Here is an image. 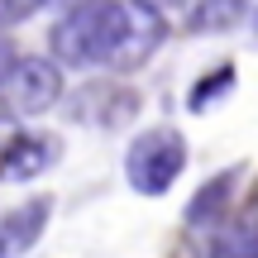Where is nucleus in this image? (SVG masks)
Segmentation results:
<instances>
[{"label":"nucleus","mask_w":258,"mask_h":258,"mask_svg":"<svg viewBox=\"0 0 258 258\" xmlns=\"http://www.w3.org/2000/svg\"><path fill=\"white\" fill-rule=\"evenodd\" d=\"M134 5H144V10H172V5H182V0H134Z\"/></svg>","instance_id":"nucleus-11"},{"label":"nucleus","mask_w":258,"mask_h":258,"mask_svg":"<svg viewBox=\"0 0 258 258\" xmlns=\"http://www.w3.org/2000/svg\"><path fill=\"white\" fill-rule=\"evenodd\" d=\"M0 96H5V105L15 115H43L62 96V67L53 57H19L10 82L0 86Z\"/></svg>","instance_id":"nucleus-3"},{"label":"nucleus","mask_w":258,"mask_h":258,"mask_svg":"<svg viewBox=\"0 0 258 258\" xmlns=\"http://www.w3.org/2000/svg\"><path fill=\"white\" fill-rule=\"evenodd\" d=\"M134 0H77L53 24V62L57 67H124L134 38Z\"/></svg>","instance_id":"nucleus-1"},{"label":"nucleus","mask_w":258,"mask_h":258,"mask_svg":"<svg viewBox=\"0 0 258 258\" xmlns=\"http://www.w3.org/2000/svg\"><path fill=\"white\" fill-rule=\"evenodd\" d=\"M48 215H53V201H48V196H34V201L5 211L0 215V258L29 253L38 244V234L48 230Z\"/></svg>","instance_id":"nucleus-5"},{"label":"nucleus","mask_w":258,"mask_h":258,"mask_svg":"<svg viewBox=\"0 0 258 258\" xmlns=\"http://www.w3.org/2000/svg\"><path fill=\"white\" fill-rule=\"evenodd\" d=\"M230 86H234V67H215L211 77H201V82L191 86V101L186 105H191V110H211V105L220 101V91H230Z\"/></svg>","instance_id":"nucleus-7"},{"label":"nucleus","mask_w":258,"mask_h":258,"mask_svg":"<svg viewBox=\"0 0 258 258\" xmlns=\"http://www.w3.org/2000/svg\"><path fill=\"white\" fill-rule=\"evenodd\" d=\"M15 62H19V53H15V48L5 43V38H0V86L10 82V72H15Z\"/></svg>","instance_id":"nucleus-10"},{"label":"nucleus","mask_w":258,"mask_h":258,"mask_svg":"<svg viewBox=\"0 0 258 258\" xmlns=\"http://www.w3.org/2000/svg\"><path fill=\"white\" fill-rule=\"evenodd\" d=\"M230 191H234V167H230V172H215L206 186H196V196L186 201V225H211L215 215L225 211Z\"/></svg>","instance_id":"nucleus-6"},{"label":"nucleus","mask_w":258,"mask_h":258,"mask_svg":"<svg viewBox=\"0 0 258 258\" xmlns=\"http://www.w3.org/2000/svg\"><path fill=\"white\" fill-rule=\"evenodd\" d=\"M186 172V139L177 129H144L124 153V182L139 196H163Z\"/></svg>","instance_id":"nucleus-2"},{"label":"nucleus","mask_w":258,"mask_h":258,"mask_svg":"<svg viewBox=\"0 0 258 258\" xmlns=\"http://www.w3.org/2000/svg\"><path fill=\"white\" fill-rule=\"evenodd\" d=\"M57 158H62L57 134H34V129L29 134H15V144L0 153V182H34Z\"/></svg>","instance_id":"nucleus-4"},{"label":"nucleus","mask_w":258,"mask_h":258,"mask_svg":"<svg viewBox=\"0 0 258 258\" xmlns=\"http://www.w3.org/2000/svg\"><path fill=\"white\" fill-rule=\"evenodd\" d=\"M211 258H258V234H249V230L220 234L211 244Z\"/></svg>","instance_id":"nucleus-8"},{"label":"nucleus","mask_w":258,"mask_h":258,"mask_svg":"<svg viewBox=\"0 0 258 258\" xmlns=\"http://www.w3.org/2000/svg\"><path fill=\"white\" fill-rule=\"evenodd\" d=\"M48 0H0V24H24L43 10Z\"/></svg>","instance_id":"nucleus-9"}]
</instances>
